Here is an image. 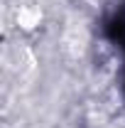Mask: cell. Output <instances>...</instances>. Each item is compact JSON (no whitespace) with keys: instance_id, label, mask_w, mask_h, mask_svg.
<instances>
[{"instance_id":"1","label":"cell","mask_w":125,"mask_h":128,"mask_svg":"<svg viewBox=\"0 0 125 128\" xmlns=\"http://www.w3.org/2000/svg\"><path fill=\"white\" fill-rule=\"evenodd\" d=\"M42 22H44V12L39 5L25 2V5L15 8V27L20 32H34L42 27Z\"/></svg>"}]
</instances>
